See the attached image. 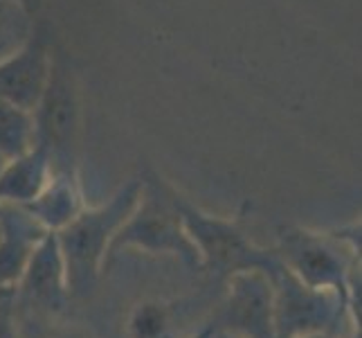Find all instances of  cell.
<instances>
[{
	"label": "cell",
	"instance_id": "6da1fadb",
	"mask_svg": "<svg viewBox=\"0 0 362 338\" xmlns=\"http://www.w3.org/2000/svg\"><path fill=\"white\" fill-rule=\"evenodd\" d=\"M142 192V179H133L99 208H83L64 228L57 230V244L66 266L70 300L90 298L102 278L108 246L119 225L129 219Z\"/></svg>",
	"mask_w": 362,
	"mask_h": 338
},
{
	"label": "cell",
	"instance_id": "7a4b0ae2",
	"mask_svg": "<svg viewBox=\"0 0 362 338\" xmlns=\"http://www.w3.org/2000/svg\"><path fill=\"white\" fill-rule=\"evenodd\" d=\"M360 237L358 235H329L310 232L304 228H286L279 235L277 253L284 266L310 289H329L340 293L351 311L354 325L358 322L360 295ZM358 329V325H356Z\"/></svg>",
	"mask_w": 362,
	"mask_h": 338
},
{
	"label": "cell",
	"instance_id": "3957f363",
	"mask_svg": "<svg viewBox=\"0 0 362 338\" xmlns=\"http://www.w3.org/2000/svg\"><path fill=\"white\" fill-rule=\"evenodd\" d=\"M171 192L173 187L160 181L153 171L144 174L140 198L115 232L108 257L117 255L122 248H137L151 255H171L185 266L201 271V255L185 230Z\"/></svg>",
	"mask_w": 362,
	"mask_h": 338
},
{
	"label": "cell",
	"instance_id": "277c9868",
	"mask_svg": "<svg viewBox=\"0 0 362 338\" xmlns=\"http://www.w3.org/2000/svg\"><path fill=\"white\" fill-rule=\"evenodd\" d=\"M171 194L185 230L201 255V271L228 280L232 273L259 269L268 273L272 280V275L281 269L277 248L255 244L239 221L207 215L176 190Z\"/></svg>",
	"mask_w": 362,
	"mask_h": 338
},
{
	"label": "cell",
	"instance_id": "5b68a950",
	"mask_svg": "<svg viewBox=\"0 0 362 338\" xmlns=\"http://www.w3.org/2000/svg\"><path fill=\"white\" fill-rule=\"evenodd\" d=\"M34 145L41 147L49 169L74 171L77 142L81 129V104L70 59L59 45L52 52V68L39 104L32 111Z\"/></svg>",
	"mask_w": 362,
	"mask_h": 338
},
{
	"label": "cell",
	"instance_id": "8992f818",
	"mask_svg": "<svg viewBox=\"0 0 362 338\" xmlns=\"http://www.w3.org/2000/svg\"><path fill=\"white\" fill-rule=\"evenodd\" d=\"M274 284V338L304 334H340L342 322L351 316L349 303L335 291L310 289L284 266L272 275ZM356 329V325H354Z\"/></svg>",
	"mask_w": 362,
	"mask_h": 338
},
{
	"label": "cell",
	"instance_id": "52a82bcc",
	"mask_svg": "<svg viewBox=\"0 0 362 338\" xmlns=\"http://www.w3.org/2000/svg\"><path fill=\"white\" fill-rule=\"evenodd\" d=\"M211 325L239 338H274V284L259 269L232 273Z\"/></svg>",
	"mask_w": 362,
	"mask_h": 338
},
{
	"label": "cell",
	"instance_id": "ba28073f",
	"mask_svg": "<svg viewBox=\"0 0 362 338\" xmlns=\"http://www.w3.org/2000/svg\"><path fill=\"white\" fill-rule=\"evenodd\" d=\"M16 307L34 311L39 318H57L70 305L66 284V266L57 244V235L47 230L25 264L18 282L14 284Z\"/></svg>",
	"mask_w": 362,
	"mask_h": 338
},
{
	"label": "cell",
	"instance_id": "9c48e42d",
	"mask_svg": "<svg viewBox=\"0 0 362 338\" xmlns=\"http://www.w3.org/2000/svg\"><path fill=\"white\" fill-rule=\"evenodd\" d=\"M52 52L47 25H34L28 41L0 61V99L32 113L45 91Z\"/></svg>",
	"mask_w": 362,
	"mask_h": 338
},
{
	"label": "cell",
	"instance_id": "30bf717a",
	"mask_svg": "<svg viewBox=\"0 0 362 338\" xmlns=\"http://www.w3.org/2000/svg\"><path fill=\"white\" fill-rule=\"evenodd\" d=\"M47 230L18 203L0 201V289L14 286Z\"/></svg>",
	"mask_w": 362,
	"mask_h": 338
},
{
	"label": "cell",
	"instance_id": "8fae6325",
	"mask_svg": "<svg viewBox=\"0 0 362 338\" xmlns=\"http://www.w3.org/2000/svg\"><path fill=\"white\" fill-rule=\"evenodd\" d=\"M23 208L39 221L45 230H61L83 210L81 192L74 171H54L43 190Z\"/></svg>",
	"mask_w": 362,
	"mask_h": 338
},
{
	"label": "cell",
	"instance_id": "7c38bea8",
	"mask_svg": "<svg viewBox=\"0 0 362 338\" xmlns=\"http://www.w3.org/2000/svg\"><path fill=\"white\" fill-rule=\"evenodd\" d=\"M52 176L49 160L41 147H32L23 156L9 160L0 174V201L30 203Z\"/></svg>",
	"mask_w": 362,
	"mask_h": 338
},
{
	"label": "cell",
	"instance_id": "4fadbf2b",
	"mask_svg": "<svg viewBox=\"0 0 362 338\" xmlns=\"http://www.w3.org/2000/svg\"><path fill=\"white\" fill-rule=\"evenodd\" d=\"M34 147L32 113L0 99V154L14 160Z\"/></svg>",
	"mask_w": 362,
	"mask_h": 338
},
{
	"label": "cell",
	"instance_id": "5bb4252c",
	"mask_svg": "<svg viewBox=\"0 0 362 338\" xmlns=\"http://www.w3.org/2000/svg\"><path fill=\"white\" fill-rule=\"evenodd\" d=\"M171 327V309L158 300L135 305L127 320V338H165Z\"/></svg>",
	"mask_w": 362,
	"mask_h": 338
},
{
	"label": "cell",
	"instance_id": "9a60e30c",
	"mask_svg": "<svg viewBox=\"0 0 362 338\" xmlns=\"http://www.w3.org/2000/svg\"><path fill=\"white\" fill-rule=\"evenodd\" d=\"M32 14L14 0H0V61L28 41L32 34Z\"/></svg>",
	"mask_w": 362,
	"mask_h": 338
},
{
	"label": "cell",
	"instance_id": "2e32d148",
	"mask_svg": "<svg viewBox=\"0 0 362 338\" xmlns=\"http://www.w3.org/2000/svg\"><path fill=\"white\" fill-rule=\"evenodd\" d=\"M0 338H23L14 286L0 291Z\"/></svg>",
	"mask_w": 362,
	"mask_h": 338
},
{
	"label": "cell",
	"instance_id": "e0dca14e",
	"mask_svg": "<svg viewBox=\"0 0 362 338\" xmlns=\"http://www.w3.org/2000/svg\"><path fill=\"white\" fill-rule=\"evenodd\" d=\"M47 338H90V336L79 332V329H57V332L49 334Z\"/></svg>",
	"mask_w": 362,
	"mask_h": 338
},
{
	"label": "cell",
	"instance_id": "ac0fdd59",
	"mask_svg": "<svg viewBox=\"0 0 362 338\" xmlns=\"http://www.w3.org/2000/svg\"><path fill=\"white\" fill-rule=\"evenodd\" d=\"M223 336H226V334H223V332H218L216 327H214V325H205V327L201 329V332H198L194 338H223Z\"/></svg>",
	"mask_w": 362,
	"mask_h": 338
},
{
	"label": "cell",
	"instance_id": "d6986e66",
	"mask_svg": "<svg viewBox=\"0 0 362 338\" xmlns=\"http://www.w3.org/2000/svg\"><path fill=\"white\" fill-rule=\"evenodd\" d=\"M14 3H18L23 9H28L30 14H34L36 9H39V5H41V0H14Z\"/></svg>",
	"mask_w": 362,
	"mask_h": 338
},
{
	"label": "cell",
	"instance_id": "ffe728a7",
	"mask_svg": "<svg viewBox=\"0 0 362 338\" xmlns=\"http://www.w3.org/2000/svg\"><path fill=\"white\" fill-rule=\"evenodd\" d=\"M295 338H342V336L340 334H329V332H317V334H304V336H295Z\"/></svg>",
	"mask_w": 362,
	"mask_h": 338
},
{
	"label": "cell",
	"instance_id": "44dd1931",
	"mask_svg": "<svg viewBox=\"0 0 362 338\" xmlns=\"http://www.w3.org/2000/svg\"><path fill=\"white\" fill-rule=\"evenodd\" d=\"M7 162H9V160H7V158H5L3 154H0V174H3V169H5V165H7Z\"/></svg>",
	"mask_w": 362,
	"mask_h": 338
},
{
	"label": "cell",
	"instance_id": "7402d4cb",
	"mask_svg": "<svg viewBox=\"0 0 362 338\" xmlns=\"http://www.w3.org/2000/svg\"><path fill=\"white\" fill-rule=\"evenodd\" d=\"M223 338H239V336H230V334H226V336H223Z\"/></svg>",
	"mask_w": 362,
	"mask_h": 338
},
{
	"label": "cell",
	"instance_id": "603a6c76",
	"mask_svg": "<svg viewBox=\"0 0 362 338\" xmlns=\"http://www.w3.org/2000/svg\"><path fill=\"white\" fill-rule=\"evenodd\" d=\"M0 291H3V289H0Z\"/></svg>",
	"mask_w": 362,
	"mask_h": 338
}]
</instances>
